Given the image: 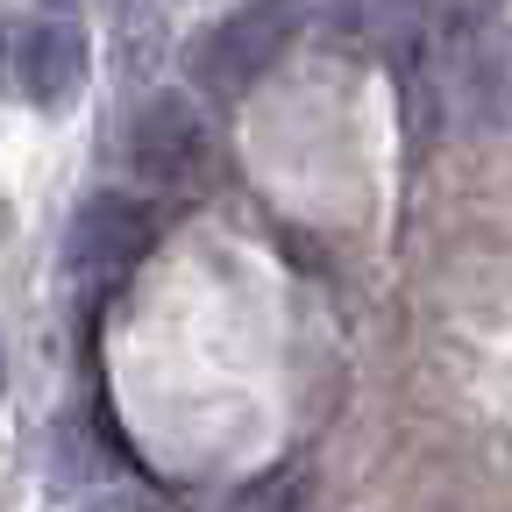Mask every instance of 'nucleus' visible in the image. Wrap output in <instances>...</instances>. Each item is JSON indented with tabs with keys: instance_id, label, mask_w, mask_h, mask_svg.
<instances>
[{
	"instance_id": "5",
	"label": "nucleus",
	"mask_w": 512,
	"mask_h": 512,
	"mask_svg": "<svg viewBox=\"0 0 512 512\" xmlns=\"http://www.w3.org/2000/svg\"><path fill=\"white\" fill-rule=\"evenodd\" d=\"M328 36L342 50L406 57L420 36V0H328Z\"/></svg>"
},
{
	"instance_id": "4",
	"label": "nucleus",
	"mask_w": 512,
	"mask_h": 512,
	"mask_svg": "<svg viewBox=\"0 0 512 512\" xmlns=\"http://www.w3.org/2000/svg\"><path fill=\"white\" fill-rule=\"evenodd\" d=\"M86 64H93L86 22L64 8V0L36 8V15L15 29V86H22V100H29V107H43V114H64V107L79 100Z\"/></svg>"
},
{
	"instance_id": "1",
	"label": "nucleus",
	"mask_w": 512,
	"mask_h": 512,
	"mask_svg": "<svg viewBox=\"0 0 512 512\" xmlns=\"http://www.w3.org/2000/svg\"><path fill=\"white\" fill-rule=\"evenodd\" d=\"M299 22H306L299 0H242L235 15H221L200 36V50H192V79H200V93L207 100H242L299 43Z\"/></svg>"
},
{
	"instance_id": "2",
	"label": "nucleus",
	"mask_w": 512,
	"mask_h": 512,
	"mask_svg": "<svg viewBox=\"0 0 512 512\" xmlns=\"http://www.w3.org/2000/svg\"><path fill=\"white\" fill-rule=\"evenodd\" d=\"M157 207L136 192H86L72 228H64V278L72 285H121L157 249Z\"/></svg>"
},
{
	"instance_id": "3",
	"label": "nucleus",
	"mask_w": 512,
	"mask_h": 512,
	"mask_svg": "<svg viewBox=\"0 0 512 512\" xmlns=\"http://www.w3.org/2000/svg\"><path fill=\"white\" fill-rule=\"evenodd\" d=\"M128 164L143 185H200L214 171V121L192 93H150L128 121Z\"/></svg>"
},
{
	"instance_id": "6",
	"label": "nucleus",
	"mask_w": 512,
	"mask_h": 512,
	"mask_svg": "<svg viewBox=\"0 0 512 512\" xmlns=\"http://www.w3.org/2000/svg\"><path fill=\"white\" fill-rule=\"evenodd\" d=\"M456 93L477 107L484 128H512V36H484L456 64Z\"/></svg>"
}]
</instances>
